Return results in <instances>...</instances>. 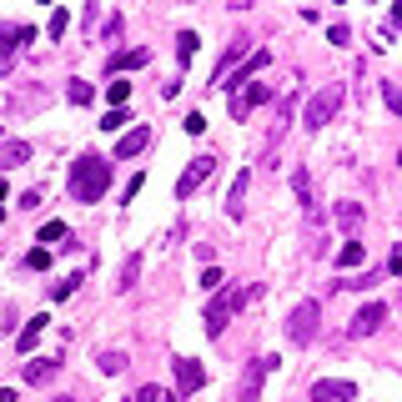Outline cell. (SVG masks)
Wrapping results in <instances>:
<instances>
[{"mask_svg": "<svg viewBox=\"0 0 402 402\" xmlns=\"http://www.w3.org/2000/svg\"><path fill=\"white\" fill-rule=\"evenodd\" d=\"M242 196H246V171H242L237 181H231V201H226V211H231V217H242Z\"/></svg>", "mask_w": 402, "mask_h": 402, "instance_id": "obj_24", "label": "cell"}, {"mask_svg": "<svg viewBox=\"0 0 402 402\" xmlns=\"http://www.w3.org/2000/svg\"><path fill=\"white\" fill-rule=\"evenodd\" d=\"M201 383H206L201 362H192V357H176V402L192 397V392H201Z\"/></svg>", "mask_w": 402, "mask_h": 402, "instance_id": "obj_9", "label": "cell"}, {"mask_svg": "<svg viewBox=\"0 0 402 402\" xmlns=\"http://www.w3.org/2000/svg\"><path fill=\"white\" fill-rule=\"evenodd\" d=\"M66 96H71V101H76V106H86V101H91V96H96V91H91V86H86V81H71V86H66Z\"/></svg>", "mask_w": 402, "mask_h": 402, "instance_id": "obj_30", "label": "cell"}, {"mask_svg": "<svg viewBox=\"0 0 402 402\" xmlns=\"http://www.w3.org/2000/svg\"><path fill=\"white\" fill-rule=\"evenodd\" d=\"M221 282H226V277H221V267H206V271H201V292H217Z\"/></svg>", "mask_w": 402, "mask_h": 402, "instance_id": "obj_32", "label": "cell"}, {"mask_svg": "<svg viewBox=\"0 0 402 402\" xmlns=\"http://www.w3.org/2000/svg\"><path fill=\"white\" fill-rule=\"evenodd\" d=\"M146 146H151V126H131L121 141H116V161H131V156H141Z\"/></svg>", "mask_w": 402, "mask_h": 402, "instance_id": "obj_11", "label": "cell"}, {"mask_svg": "<svg viewBox=\"0 0 402 402\" xmlns=\"http://www.w3.org/2000/svg\"><path fill=\"white\" fill-rule=\"evenodd\" d=\"M136 402H176V392H166V387H156V383H146V387L136 392Z\"/></svg>", "mask_w": 402, "mask_h": 402, "instance_id": "obj_23", "label": "cell"}, {"mask_svg": "<svg viewBox=\"0 0 402 402\" xmlns=\"http://www.w3.org/2000/svg\"><path fill=\"white\" fill-rule=\"evenodd\" d=\"M46 322H51V317H31V322L20 327V337H15V352H31L40 342V332H46Z\"/></svg>", "mask_w": 402, "mask_h": 402, "instance_id": "obj_15", "label": "cell"}, {"mask_svg": "<svg viewBox=\"0 0 402 402\" xmlns=\"http://www.w3.org/2000/svg\"><path fill=\"white\" fill-rule=\"evenodd\" d=\"M6 196H10V186H6V176H0V201H6Z\"/></svg>", "mask_w": 402, "mask_h": 402, "instance_id": "obj_35", "label": "cell"}, {"mask_svg": "<svg viewBox=\"0 0 402 402\" xmlns=\"http://www.w3.org/2000/svg\"><path fill=\"white\" fill-rule=\"evenodd\" d=\"M267 66H271V56H267V51H257L242 71H231V76L221 81V91H231V96H237V91H242V81H251V76H257V71H267Z\"/></svg>", "mask_w": 402, "mask_h": 402, "instance_id": "obj_12", "label": "cell"}, {"mask_svg": "<svg viewBox=\"0 0 402 402\" xmlns=\"http://www.w3.org/2000/svg\"><path fill=\"white\" fill-rule=\"evenodd\" d=\"M337 111H342V86H322V91L307 101V116H302V121L312 126V131H322L327 121H337Z\"/></svg>", "mask_w": 402, "mask_h": 402, "instance_id": "obj_4", "label": "cell"}, {"mask_svg": "<svg viewBox=\"0 0 402 402\" xmlns=\"http://www.w3.org/2000/svg\"><path fill=\"white\" fill-rule=\"evenodd\" d=\"M277 372V357H257V362H246L242 383H237V402H262V383Z\"/></svg>", "mask_w": 402, "mask_h": 402, "instance_id": "obj_5", "label": "cell"}, {"mask_svg": "<svg viewBox=\"0 0 402 402\" xmlns=\"http://www.w3.org/2000/svg\"><path fill=\"white\" fill-rule=\"evenodd\" d=\"M246 297H251V287H226L221 297L206 307V317H201V322H206V337H221V332H226V322L246 307Z\"/></svg>", "mask_w": 402, "mask_h": 402, "instance_id": "obj_2", "label": "cell"}, {"mask_svg": "<svg viewBox=\"0 0 402 402\" xmlns=\"http://www.w3.org/2000/svg\"><path fill=\"white\" fill-rule=\"evenodd\" d=\"M242 56H246V40H237V46H231V51L221 56V66H217V76H211V86H217V91H221V81L231 76V66H237Z\"/></svg>", "mask_w": 402, "mask_h": 402, "instance_id": "obj_16", "label": "cell"}, {"mask_svg": "<svg viewBox=\"0 0 402 402\" xmlns=\"http://www.w3.org/2000/svg\"><path fill=\"white\" fill-rule=\"evenodd\" d=\"M56 402H76V397H56Z\"/></svg>", "mask_w": 402, "mask_h": 402, "instance_id": "obj_36", "label": "cell"}, {"mask_svg": "<svg viewBox=\"0 0 402 402\" xmlns=\"http://www.w3.org/2000/svg\"><path fill=\"white\" fill-rule=\"evenodd\" d=\"M146 60H151V51L136 46V51H126V56H111V71H116V76H121V71H141Z\"/></svg>", "mask_w": 402, "mask_h": 402, "instance_id": "obj_17", "label": "cell"}, {"mask_svg": "<svg viewBox=\"0 0 402 402\" xmlns=\"http://www.w3.org/2000/svg\"><path fill=\"white\" fill-rule=\"evenodd\" d=\"M66 237H71L66 221H46V226H40V242H66Z\"/></svg>", "mask_w": 402, "mask_h": 402, "instance_id": "obj_28", "label": "cell"}, {"mask_svg": "<svg viewBox=\"0 0 402 402\" xmlns=\"http://www.w3.org/2000/svg\"><path fill=\"white\" fill-rule=\"evenodd\" d=\"M186 131L201 136V131H206V116H201V111H192V116H186Z\"/></svg>", "mask_w": 402, "mask_h": 402, "instance_id": "obj_33", "label": "cell"}, {"mask_svg": "<svg viewBox=\"0 0 402 402\" xmlns=\"http://www.w3.org/2000/svg\"><path fill=\"white\" fill-rule=\"evenodd\" d=\"M96 362H101V372H121V367H126V352H116V347H106V352L96 357Z\"/></svg>", "mask_w": 402, "mask_h": 402, "instance_id": "obj_26", "label": "cell"}, {"mask_svg": "<svg viewBox=\"0 0 402 402\" xmlns=\"http://www.w3.org/2000/svg\"><path fill=\"white\" fill-rule=\"evenodd\" d=\"M66 31H71V10H51V26H46V35H51V40H60Z\"/></svg>", "mask_w": 402, "mask_h": 402, "instance_id": "obj_22", "label": "cell"}, {"mask_svg": "<svg viewBox=\"0 0 402 402\" xmlns=\"http://www.w3.org/2000/svg\"><path fill=\"white\" fill-rule=\"evenodd\" d=\"M106 96H111V106L121 111V106H126V96H131V81H111V86H106Z\"/></svg>", "mask_w": 402, "mask_h": 402, "instance_id": "obj_27", "label": "cell"}, {"mask_svg": "<svg viewBox=\"0 0 402 402\" xmlns=\"http://www.w3.org/2000/svg\"><path fill=\"white\" fill-rule=\"evenodd\" d=\"M383 322H387V307H383V302H367V307L347 322V337H372V332H383Z\"/></svg>", "mask_w": 402, "mask_h": 402, "instance_id": "obj_8", "label": "cell"}, {"mask_svg": "<svg viewBox=\"0 0 402 402\" xmlns=\"http://www.w3.org/2000/svg\"><path fill=\"white\" fill-rule=\"evenodd\" d=\"M262 101H271V86H267V81H251L246 91H237V96H231V121H246Z\"/></svg>", "mask_w": 402, "mask_h": 402, "instance_id": "obj_7", "label": "cell"}, {"mask_svg": "<svg viewBox=\"0 0 402 402\" xmlns=\"http://www.w3.org/2000/svg\"><path fill=\"white\" fill-rule=\"evenodd\" d=\"M176 56H181V66L196 56V31H181V35H176Z\"/></svg>", "mask_w": 402, "mask_h": 402, "instance_id": "obj_25", "label": "cell"}, {"mask_svg": "<svg viewBox=\"0 0 402 402\" xmlns=\"http://www.w3.org/2000/svg\"><path fill=\"white\" fill-rule=\"evenodd\" d=\"M211 171H217V156H196V161L181 171L176 196H181V201H186V196H196V186H206V181H211Z\"/></svg>", "mask_w": 402, "mask_h": 402, "instance_id": "obj_6", "label": "cell"}, {"mask_svg": "<svg viewBox=\"0 0 402 402\" xmlns=\"http://www.w3.org/2000/svg\"><path fill=\"white\" fill-rule=\"evenodd\" d=\"M106 186H111V161L106 156H96V151H86L76 166H71V201H101L106 196Z\"/></svg>", "mask_w": 402, "mask_h": 402, "instance_id": "obj_1", "label": "cell"}, {"mask_svg": "<svg viewBox=\"0 0 402 402\" xmlns=\"http://www.w3.org/2000/svg\"><path fill=\"white\" fill-rule=\"evenodd\" d=\"M317 322H322V302H302L297 312L287 317V342L292 347H307L317 337Z\"/></svg>", "mask_w": 402, "mask_h": 402, "instance_id": "obj_3", "label": "cell"}, {"mask_svg": "<svg viewBox=\"0 0 402 402\" xmlns=\"http://www.w3.org/2000/svg\"><path fill=\"white\" fill-rule=\"evenodd\" d=\"M26 267H31V271H46V267H51V251H46V246H35L31 257H26Z\"/></svg>", "mask_w": 402, "mask_h": 402, "instance_id": "obj_31", "label": "cell"}, {"mask_svg": "<svg viewBox=\"0 0 402 402\" xmlns=\"http://www.w3.org/2000/svg\"><path fill=\"white\" fill-rule=\"evenodd\" d=\"M136 277H141V257L131 251V257H126V267H121V282H116V287H121V292H131V287H136Z\"/></svg>", "mask_w": 402, "mask_h": 402, "instance_id": "obj_21", "label": "cell"}, {"mask_svg": "<svg viewBox=\"0 0 402 402\" xmlns=\"http://www.w3.org/2000/svg\"><path fill=\"white\" fill-rule=\"evenodd\" d=\"M0 402H15V392H10V387H0Z\"/></svg>", "mask_w": 402, "mask_h": 402, "instance_id": "obj_34", "label": "cell"}, {"mask_svg": "<svg viewBox=\"0 0 402 402\" xmlns=\"http://www.w3.org/2000/svg\"><path fill=\"white\" fill-rule=\"evenodd\" d=\"M292 192H297V201L312 211V176H307V166H297V171H292Z\"/></svg>", "mask_w": 402, "mask_h": 402, "instance_id": "obj_18", "label": "cell"}, {"mask_svg": "<svg viewBox=\"0 0 402 402\" xmlns=\"http://www.w3.org/2000/svg\"><path fill=\"white\" fill-rule=\"evenodd\" d=\"M26 161H31L26 141H6V146H0V171H15V166H26Z\"/></svg>", "mask_w": 402, "mask_h": 402, "instance_id": "obj_14", "label": "cell"}, {"mask_svg": "<svg viewBox=\"0 0 402 402\" xmlns=\"http://www.w3.org/2000/svg\"><path fill=\"white\" fill-rule=\"evenodd\" d=\"M367 257V242H342V251H337V267H357Z\"/></svg>", "mask_w": 402, "mask_h": 402, "instance_id": "obj_19", "label": "cell"}, {"mask_svg": "<svg viewBox=\"0 0 402 402\" xmlns=\"http://www.w3.org/2000/svg\"><path fill=\"white\" fill-rule=\"evenodd\" d=\"M312 402H357V383H332V377H317V383H312Z\"/></svg>", "mask_w": 402, "mask_h": 402, "instance_id": "obj_10", "label": "cell"}, {"mask_svg": "<svg viewBox=\"0 0 402 402\" xmlns=\"http://www.w3.org/2000/svg\"><path fill=\"white\" fill-rule=\"evenodd\" d=\"M337 221H342V231H357V226H362V206L342 201V206H337Z\"/></svg>", "mask_w": 402, "mask_h": 402, "instance_id": "obj_20", "label": "cell"}, {"mask_svg": "<svg viewBox=\"0 0 402 402\" xmlns=\"http://www.w3.org/2000/svg\"><path fill=\"white\" fill-rule=\"evenodd\" d=\"M126 121H131V116H126V106H121V111H106V116H101V131H121Z\"/></svg>", "mask_w": 402, "mask_h": 402, "instance_id": "obj_29", "label": "cell"}, {"mask_svg": "<svg viewBox=\"0 0 402 402\" xmlns=\"http://www.w3.org/2000/svg\"><path fill=\"white\" fill-rule=\"evenodd\" d=\"M56 372H60V362H51V357H31V362H26V383L46 387V383H56Z\"/></svg>", "mask_w": 402, "mask_h": 402, "instance_id": "obj_13", "label": "cell"}]
</instances>
